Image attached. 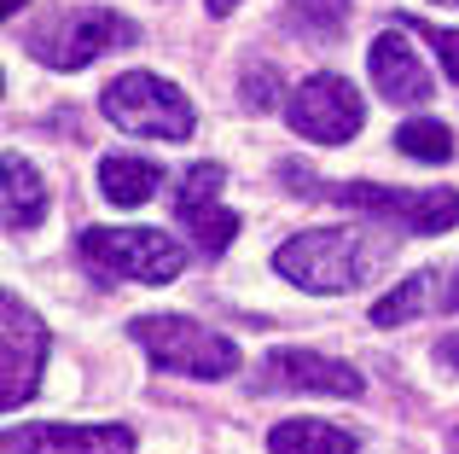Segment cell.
<instances>
[{
    "label": "cell",
    "mask_w": 459,
    "mask_h": 454,
    "mask_svg": "<svg viewBox=\"0 0 459 454\" xmlns=\"http://www.w3.org/2000/svg\"><path fill=\"white\" fill-rule=\"evenodd\" d=\"M100 111L111 117L117 128L146 135V140H186L192 135V100L175 82L152 76V70H123V76L100 93Z\"/></svg>",
    "instance_id": "cell-4"
},
{
    "label": "cell",
    "mask_w": 459,
    "mask_h": 454,
    "mask_svg": "<svg viewBox=\"0 0 459 454\" xmlns=\"http://www.w3.org/2000/svg\"><path fill=\"white\" fill-rule=\"evenodd\" d=\"M0 216H6L12 233L41 227V216H47V181L35 175V163L18 158V152H6V205H0Z\"/></svg>",
    "instance_id": "cell-14"
},
{
    "label": "cell",
    "mask_w": 459,
    "mask_h": 454,
    "mask_svg": "<svg viewBox=\"0 0 459 454\" xmlns=\"http://www.w3.org/2000/svg\"><path fill=\"white\" fill-rule=\"evenodd\" d=\"M0 454H134L128 425H12Z\"/></svg>",
    "instance_id": "cell-10"
},
{
    "label": "cell",
    "mask_w": 459,
    "mask_h": 454,
    "mask_svg": "<svg viewBox=\"0 0 459 454\" xmlns=\"http://www.w3.org/2000/svg\"><path fill=\"white\" fill-rule=\"evenodd\" d=\"M407 35H425L430 47L442 53V70L459 82V30H430V23H407Z\"/></svg>",
    "instance_id": "cell-18"
},
{
    "label": "cell",
    "mask_w": 459,
    "mask_h": 454,
    "mask_svg": "<svg viewBox=\"0 0 459 454\" xmlns=\"http://www.w3.org/2000/svg\"><path fill=\"white\" fill-rule=\"evenodd\" d=\"M175 222L198 239L204 250H227L238 233V216L221 205V163H192L175 187Z\"/></svg>",
    "instance_id": "cell-9"
},
{
    "label": "cell",
    "mask_w": 459,
    "mask_h": 454,
    "mask_svg": "<svg viewBox=\"0 0 459 454\" xmlns=\"http://www.w3.org/2000/svg\"><path fill=\"white\" fill-rule=\"evenodd\" d=\"M367 65H372V88H378L390 105H425L430 93H437V82H430L425 58L407 47L402 30L378 35V41H372V53H367Z\"/></svg>",
    "instance_id": "cell-12"
},
{
    "label": "cell",
    "mask_w": 459,
    "mask_h": 454,
    "mask_svg": "<svg viewBox=\"0 0 459 454\" xmlns=\"http://www.w3.org/2000/svg\"><path fill=\"white\" fill-rule=\"evenodd\" d=\"M204 6H210V12H215V18H227V12H233V6H238V0H204Z\"/></svg>",
    "instance_id": "cell-20"
},
{
    "label": "cell",
    "mask_w": 459,
    "mask_h": 454,
    "mask_svg": "<svg viewBox=\"0 0 459 454\" xmlns=\"http://www.w3.org/2000/svg\"><path fill=\"white\" fill-rule=\"evenodd\" d=\"M128 332L152 355L157 373H180V379H233L238 373V344L186 315H140Z\"/></svg>",
    "instance_id": "cell-2"
},
{
    "label": "cell",
    "mask_w": 459,
    "mask_h": 454,
    "mask_svg": "<svg viewBox=\"0 0 459 454\" xmlns=\"http://www.w3.org/2000/svg\"><path fill=\"white\" fill-rule=\"evenodd\" d=\"M442 303H448V309H459V274L448 280V297H442Z\"/></svg>",
    "instance_id": "cell-21"
},
{
    "label": "cell",
    "mask_w": 459,
    "mask_h": 454,
    "mask_svg": "<svg viewBox=\"0 0 459 454\" xmlns=\"http://www.w3.org/2000/svg\"><path fill=\"white\" fill-rule=\"evenodd\" d=\"M285 117H291V128L314 146H343V140L360 135V123H367V105H360V93L349 88L343 76H332V70H320V76L297 82V93L285 100Z\"/></svg>",
    "instance_id": "cell-7"
},
{
    "label": "cell",
    "mask_w": 459,
    "mask_h": 454,
    "mask_svg": "<svg viewBox=\"0 0 459 454\" xmlns=\"http://www.w3.org/2000/svg\"><path fill=\"white\" fill-rule=\"evenodd\" d=\"M134 35L140 30L123 18V12L88 6V12H65V18H53L47 30H35L30 53L41 58V65H53V70H82V65H93L100 53H111V47H128Z\"/></svg>",
    "instance_id": "cell-6"
},
{
    "label": "cell",
    "mask_w": 459,
    "mask_h": 454,
    "mask_svg": "<svg viewBox=\"0 0 459 454\" xmlns=\"http://www.w3.org/2000/svg\"><path fill=\"white\" fill-rule=\"evenodd\" d=\"M0 408H23V402L35 397V385H41V367H47V327L41 315H35L23 297L6 292V303H0Z\"/></svg>",
    "instance_id": "cell-8"
},
{
    "label": "cell",
    "mask_w": 459,
    "mask_h": 454,
    "mask_svg": "<svg viewBox=\"0 0 459 454\" xmlns=\"http://www.w3.org/2000/svg\"><path fill=\"white\" fill-rule=\"evenodd\" d=\"M390 257V245H367L355 227H314V233H297L273 250V268L280 280L303 285V292H355L378 262Z\"/></svg>",
    "instance_id": "cell-1"
},
{
    "label": "cell",
    "mask_w": 459,
    "mask_h": 454,
    "mask_svg": "<svg viewBox=\"0 0 459 454\" xmlns=\"http://www.w3.org/2000/svg\"><path fill=\"white\" fill-rule=\"evenodd\" d=\"M268 454H355V437L325 420H285L268 432Z\"/></svg>",
    "instance_id": "cell-15"
},
{
    "label": "cell",
    "mask_w": 459,
    "mask_h": 454,
    "mask_svg": "<svg viewBox=\"0 0 459 454\" xmlns=\"http://www.w3.org/2000/svg\"><path fill=\"white\" fill-rule=\"evenodd\" d=\"M6 12H23V0H6Z\"/></svg>",
    "instance_id": "cell-22"
},
{
    "label": "cell",
    "mask_w": 459,
    "mask_h": 454,
    "mask_svg": "<svg viewBox=\"0 0 459 454\" xmlns=\"http://www.w3.org/2000/svg\"><path fill=\"white\" fill-rule=\"evenodd\" d=\"M262 385L268 390H320V397H360V373L349 362L314 350H273L262 362Z\"/></svg>",
    "instance_id": "cell-11"
},
{
    "label": "cell",
    "mask_w": 459,
    "mask_h": 454,
    "mask_svg": "<svg viewBox=\"0 0 459 454\" xmlns=\"http://www.w3.org/2000/svg\"><path fill=\"white\" fill-rule=\"evenodd\" d=\"M437 362H442V367H454V373H459V332H454V338H442V344H437Z\"/></svg>",
    "instance_id": "cell-19"
},
{
    "label": "cell",
    "mask_w": 459,
    "mask_h": 454,
    "mask_svg": "<svg viewBox=\"0 0 459 454\" xmlns=\"http://www.w3.org/2000/svg\"><path fill=\"white\" fill-rule=\"evenodd\" d=\"M82 262L100 268L105 280H140V285H169L186 268V250L157 227H88L76 239Z\"/></svg>",
    "instance_id": "cell-3"
},
{
    "label": "cell",
    "mask_w": 459,
    "mask_h": 454,
    "mask_svg": "<svg viewBox=\"0 0 459 454\" xmlns=\"http://www.w3.org/2000/svg\"><path fill=\"white\" fill-rule=\"evenodd\" d=\"M395 146L407 152V158H419V163H448L454 158V128L448 123H402L395 128Z\"/></svg>",
    "instance_id": "cell-16"
},
{
    "label": "cell",
    "mask_w": 459,
    "mask_h": 454,
    "mask_svg": "<svg viewBox=\"0 0 459 454\" xmlns=\"http://www.w3.org/2000/svg\"><path fill=\"white\" fill-rule=\"evenodd\" d=\"M325 198L360 210V216H378L390 227H407V233H448L459 222V193L454 187H378V181H337L320 187Z\"/></svg>",
    "instance_id": "cell-5"
},
{
    "label": "cell",
    "mask_w": 459,
    "mask_h": 454,
    "mask_svg": "<svg viewBox=\"0 0 459 454\" xmlns=\"http://www.w3.org/2000/svg\"><path fill=\"white\" fill-rule=\"evenodd\" d=\"M157 187H163V170L146 163V158H105L100 163V193H105V205H117V210L152 205Z\"/></svg>",
    "instance_id": "cell-13"
},
{
    "label": "cell",
    "mask_w": 459,
    "mask_h": 454,
    "mask_svg": "<svg viewBox=\"0 0 459 454\" xmlns=\"http://www.w3.org/2000/svg\"><path fill=\"white\" fill-rule=\"evenodd\" d=\"M442 6H459V0H442Z\"/></svg>",
    "instance_id": "cell-23"
},
{
    "label": "cell",
    "mask_w": 459,
    "mask_h": 454,
    "mask_svg": "<svg viewBox=\"0 0 459 454\" xmlns=\"http://www.w3.org/2000/svg\"><path fill=\"white\" fill-rule=\"evenodd\" d=\"M425 297H430V274L402 280L390 297H378V303H372V327H402V320H413L419 309H425Z\"/></svg>",
    "instance_id": "cell-17"
}]
</instances>
